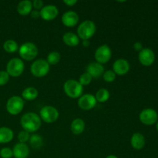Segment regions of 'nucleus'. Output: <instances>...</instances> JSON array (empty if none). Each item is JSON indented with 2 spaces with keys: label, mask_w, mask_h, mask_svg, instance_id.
<instances>
[{
  "label": "nucleus",
  "mask_w": 158,
  "mask_h": 158,
  "mask_svg": "<svg viewBox=\"0 0 158 158\" xmlns=\"http://www.w3.org/2000/svg\"><path fill=\"white\" fill-rule=\"evenodd\" d=\"M20 124L24 131L29 133H33L40 128L42 125V120L40 116L35 113H26L21 117Z\"/></svg>",
  "instance_id": "f257e3e1"
},
{
  "label": "nucleus",
  "mask_w": 158,
  "mask_h": 158,
  "mask_svg": "<svg viewBox=\"0 0 158 158\" xmlns=\"http://www.w3.org/2000/svg\"><path fill=\"white\" fill-rule=\"evenodd\" d=\"M63 89L66 95L70 98H79L83 92V86L76 80H69L65 82Z\"/></svg>",
  "instance_id": "f03ea898"
},
{
  "label": "nucleus",
  "mask_w": 158,
  "mask_h": 158,
  "mask_svg": "<svg viewBox=\"0 0 158 158\" xmlns=\"http://www.w3.org/2000/svg\"><path fill=\"white\" fill-rule=\"evenodd\" d=\"M96 32V25L91 20H86L80 23L77 29V34L79 38L83 40H89L92 38Z\"/></svg>",
  "instance_id": "7ed1b4c3"
},
{
  "label": "nucleus",
  "mask_w": 158,
  "mask_h": 158,
  "mask_svg": "<svg viewBox=\"0 0 158 158\" xmlns=\"http://www.w3.org/2000/svg\"><path fill=\"white\" fill-rule=\"evenodd\" d=\"M19 53L23 60L31 61L38 55V48L33 43L26 42L20 46L19 49Z\"/></svg>",
  "instance_id": "20e7f679"
},
{
  "label": "nucleus",
  "mask_w": 158,
  "mask_h": 158,
  "mask_svg": "<svg viewBox=\"0 0 158 158\" xmlns=\"http://www.w3.org/2000/svg\"><path fill=\"white\" fill-rule=\"evenodd\" d=\"M25 69V64L19 58H12L6 65V72L9 77H18L23 74Z\"/></svg>",
  "instance_id": "39448f33"
},
{
  "label": "nucleus",
  "mask_w": 158,
  "mask_h": 158,
  "mask_svg": "<svg viewBox=\"0 0 158 158\" xmlns=\"http://www.w3.org/2000/svg\"><path fill=\"white\" fill-rule=\"evenodd\" d=\"M30 71L34 77L41 78L47 75L49 72V64L46 60L40 59L32 63Z\"/></svg>",
  "instance_id": "423d86ee"
},
{
  "label": "nucleus",
  "mask_w": 158,
  "mask_h": 158,
  "mask_svg": "<svg viewBox=\"0 0 158 158\" xmlns=\"http://www.w3.org/2000/svg\"><path fill=\"white\" fill-rule=\"evenodd\" d=\"M24 100L19 96H13L8 100L6 103V110L11 115H17L24 107Z\"/></svg>",
  "instance_id": "0eeeda50"
},
{
  "label": "nucleus",
  "mask_w": 158,
  "mask_h": 158,
  "mask_svg": "<svg viewBox=\"0 0 158 158\" xmlns=\"http://www.w3.org/2000/svg\"><path fill=\"white\" fill-rule=\"evenodd\" d=\"M59 111L56 108L52 106H45L40 110V117L42 120L47 123H52L58 119Z\"/></svg>",
  "instance_id": "6e6552de"
},
{
  "label": "nucleus",
  "mask_w": 158,
  "mask_h": 158,
  "mask_svg": "<svg viewBox=\"0 0 158 158\" xmlns=\"http://www.w3.org/2000/svg\"><path fill=\"white\" fill-rule=\"evenodd\" d=\"M140 122L144 125L151 126L157 122L158 114L157 111L151 108H147L140 112L139 116Z\"/></svg>",
  "instance_id": "1a4fd4ad"
},
{
  "label": "nucleus",
  "mask_w": 158,
  "mask_h": 158,
  "mask_svg": "<svg viewBox=\"0 0 158 158\" xmlns=\"http://www.w3.org/2000/svg\"><path fill=\"white\" fill-rule=\"evenodd\" d=\"M95 59L97 63L100 64H104L110 61L112 56L111 49L107 45H102L97 48L95 52Z\"/></svg>",
  "instance_id": "9d476101"
},
{
  "label": "nucleus",
  "mask_w": 158,
  "mask_h": 158,
  "mask_svg": "<svg viewBox=\"0 0 158 158\" xmlns=\"http://www.w3.org/2000/svg\"><path fill=\"white\" fill-rule=\"evenodd\" d=\"M138 60L143 66H150L154 63L155 54L150 48H143V49L139 52Z\"/></svg>",
  "instance_id": "9b49d317"
},
{
  "label": "nucleus",
  "mask_w": 158,
  "mask_h": 158,
  "mask_svg": "<svg viewBox=\"0 0 158 158\" xmlns=\"http://www.w3.org/2000/svg\"><path fill=\"white\" fill-rule=\"evenodd\" d=\"M97 104V100L92 94H85L81 96L78 100V106L83 110H89Z\"/></svg>",
  "instance_id": "f8f14e48"
},
{
  "label": "nucleus",
  "mask_w": 158,
  "mask_h": 158,
  "mask_svg": "<svg viewBox=\"0 0 158 158\" xmlns=\"http://www.w3.org/2000/svg\"><path fill=\"white\" fill-rule=\"evenodd\" d=\"M40 17L45 21H52L56 18L59 10L54 5H46L40 10Z\"/></svg>",
  "instance_id": "ddd939ff"
},
{
  "label": "nucleus",
  "mask_w": 158,
  "mask_h": 158,
  "mask_svg": "<svg viewBox=\"0 0 158 158\" xmlns=\"http://www.w3.org/2000/svg\"><path fill=\"white\" fill-rule=\"evenodd\" d=\"M130 70L129 62L124 59H119L116 60L113 64V71L116 75L123 76L127 73Z\"/></svg>",
  "instance_id": "4468645a"
},
{
  "label": "nucleus",
  "mask_w": 158,
  "mask_h": 158,
  "mask_svg": "<svg viewBox=\"0 0 158 158\" xmlns=\"http://www.w3.org/2000/svg\"><path fill=\"white\" fill-rule=\"evenodd\" d=\"M80 17L74 11H67L62 16V23L66 27H73L78 23Z\"/></svg>",
  "instance_id": "2eb2a0df"
},
{
  "label": "nucleus",
  "mask_w": 158,
  "mask_h": 158,
  "mask_svg": "<svg viewBox=\"0 0 158 158\" xmlns=\"http://www.w3.org/2000/svg\"><path fill=\"white\" fill-rule=\"evenodd\" d=\"M86 73L92 77V78H99L104 73V68L103 65L97 62H94L88 64L86 66Z\"/></svg>",
  "instance_id": "dca6fc26"
},
{
  "label": "nucleus",
  "mask_w": 158,
  "mask_h": 158,
  "mask_svg": "<svg viewBox=\"0 0 158 158\" xmlns=\"http://www.w3.org/2000/svg\"><path fill=\"white\" fill-rule=\"evenodd\" d=\"M12 153L15 158H27L29 155V146L26 143H16L12 149Z\"/></svg>",
  "instance_id": "f3484780"
},
{
  "label": "nucleus",
  "mask_w": 158,
  "mask_h": 158,
  "mask_svg": "<svg viewBox=\"0 0 158 158\" xmlns=\"http://www.w3.org/2000/svg\"><path fill=\"white\" fill-rule=\"evenodd\" d=\"M131 146L135 150H141L145 146V137L140 133H135L131 140Z\"/></svg>",
  "instance_id": "a211bd4d"
},
{
  "label": "nucleus",
  "mask_w": 158,
  "mask_h": 158,
  "mask_svg": "<svg viewBox=\"0 0 158 158\" xmlns=\"http://www.w3.org/2000/svg\"><path fill=\"white\" fill-rule=\"evenodd\" d=\"M32 9V2L29 0L21 1L17 6V12L21 15H27L30 14Z\"/></svg>",
  "instance_id": "6ab92c4d"
},
{
  "label": "nucleus",
  "mask_w": 158,
  "mask_h": 158,
  "mask_svg": "<svg viewBox=\"0 0 158 158\" xmlns=\"http://www.w3.org/2000/svg\"><path fill=\"white\" fill-rule=\"evenodd\" d=\"M14 133L10 128L0 127V143H7L13 139Z\"/></svg>",
  "instance_id": "aec40b11"
},
{
  "label": "nucleus",
  "mask_w": 158,
  "mask_h": 158,
  "mask_svg": "<svg viewBox=\"0 0 158 158\" xmlns=\"http://www.w3.org/2000/svg\"><path fill=\"white\" fill-rule=\"evenodd\" d=\"M70 129L73 134H76V135L81 134L85 130V122L80 118L75 119L71 123Z\"/></svg>",
  "instance_id": "412c9836"
},
{
  "label": "nucleus",
  "mask_w": 158,
  "mask_h": 158,
  "mask_svg": "<svg viewBox=\"0 0 158 158\" xmlns=\"http://www.w3.org/2000/svg\"><path fill=\"white\" fill-rule=\"evenodd\" d=\"M63 43L69 46H77L80 43V38L73 32H66L63 36Z\"/></svg>",
  "instance_id": "4be33fe9"
},
{
  "label": "nucleus",
  "mask_w": 158,
  "mask_h": 158,
  "mask_svg": "<svg viewBox=\"0 0 158 158\" xmlns=\"http://www.w3.org/2000/svg\"><path fill=\"white\" fill-rule=\"evenodd\" d=\"M38 90L35 87L29 86V87L26 88L22 93V98L26 100H34L38 97Z\"/></svg>",
  "instance_id": "5701e85b"
},
{
  "label": "nucleus",
  "mask_w": 158,
  "mask_h": 158,
  "mask_svg": "<svg viewBox=\"0 0 158 158\" xmlns=\"http://www.w3.org/2000/svg\"><path fill=\"white\" fill-rule=\"evenodd\" d=\"M29 143L34 149H40L43 145V139L39 134H32L29 138Z\"/></svg>",
  "instance_id": "b1692460"
},
{
  "label": "nucleus",
  "mask_w": 158,
  "mask_h": 158,
  "mask_svg": "<svg viewBox=\"0 0 158 158\" xmlns=\"http://www.w3.org/2000/svg\"><path fill=\"white\" fill-rule=\"evenodd\" d=\"M3 49L5 51L9 53H13V52H17L19 50V46L16 42L15 40H6L3 44Z\"/></svg>",
  "instance_id": "393cba45"
},
{
  "label": "nucleus",
  "mask_w": 158,
  "mask_h": 158,
  "mask_svg": "<svg viewBox=\"0 0 158 158\" xmlns=\"http://www.w3.org/2000/svg\"><path fill=\"white\" fill-rule=\"evenodd\" d=\"M97 101L100 103H104L110 98V92L106 89H100L97 92L95 96Z\"/></svg>",
  "instance_id": "a878e982"
},
{
  "label": "nucleus",
  "mask_w": 158,
  "mask_h": 158,
  "mask_svg": "<svg viewBox=\"0 0 158 158\" xmlns=\"http://www.w3.org/2000/svg\"><path fill=\"white\" fill-rule=\"evenodd\" d=\"M61 60V55H60V52H51L50 53H49V55L47 56V59H46V61L48 62L49 65H56L59 63Z\"/></svg>",
  "instance_id": "bb28decb"
},
{
  "label": "nucleus",
  "mask_w": 158,
  "mask_h": 158,
  "mask_svg": "<svg viewBox=\"0 0 158 158\" xmlns=\"http://www.w3.org/2000/svg\"><path fill=\"white\" fill-rule=\"evenodd\" d=\"M93 78L90 75H89L88 73H83L81 76L80 77L79 79V83L82 85V86H86V85H89V83L92 81Z\"/></svg>",
  "instance_id": "cd10ccee"
},
{
  "label": "nucleus",
  "mask_w": 158,
  "mask_h": 158,
  "mask_svg": "<svg viewBox=\"0 0 158 158\" xmlns=\"http://www.w3.org/2000/svg\"><path fill=\"white\" fill-rule=\"evenodd\" d=\"M103 80L107 83H112L115 80L116 74L113 70H106L103 74Z\"/></svg>",
  "instance_id": "c85d7f7f"
},
{
  "label": "nucleus",
  "mask_w": 158,
  "mask_h": 158,
  "mask_svg": "<svg viewBox=\"0 0 158 158\" xmlns=\"http://www.w3.org/2000/svg\"><path fill=\"white\" fill-rule=\"evenodd\" d=\"M29 138H30V135H29V133L27 132L26 131H22L19 133L18 134V140L19 141V143H26V142L29 141Z\"/></svg>",
  "instance_id": "c756f323"
},
{
  "label": "nucleus",
  "mask_w": 158,
  "mask_h": 158,
  "mask_svg": "<svg viewBox=\"0 0 158 158\" xmlns=\"http://www.w3.org/2000/svg\"><path fill=\"white\" fill-rule=\"evenodd\" d=\"M0 157L2 158H12L13 157L12 150L9 148H3L0 150Z\"/></svg>",
  "instance_id": "7c9ffc66"
},
{
  "label": "nucleus",
  "mask_w": 158,
  "mask_h": 158,
  "mask_svg": "<svg viewBox=\"0 0 158 158\" xmlns=\"http://www.w3.org/2000/svg\"><path fill=\"white\" fill-rule=\"evenodd\" d=\"M9 75L6 71H0V86H4L9 82Z\"/></svg>",
  "instance_id": "2f4dec72"
},
{
  "label": "nucleus",
  "mask_w": 158,
  "mask_h": 158,
  "mask_svg": "<svg viewBox=\"0 0 158 158\" xmlns=\"http://www.w3.org/2000/svg\"><path fill=\"white\" fill-rule=\"evenodd\" d=\"M32 7L35 8V10L42 9V8L43 7V2L42 0H34L32 2Z\"/></svg>",
  "instance_id": "473e14b6"
},
{
  "label": "nucleus",
  "mask_w": 158,
  "mask_h": 158,
  "mask_svg": "<svg viewBox=\"0 0 158 158\" xmlns=\"http://www.w3.org/2000/svg\"><path fill=\"white\" fill-rule=\"evenodd\" d=\"M134 49H135L136 51H141L143 49V45H142L141 43L140 42H136L134 44Z\"/></svg>",
  "instance_id": "72a5a7b5"
},
{
  "label": "nucleus",
  "mask_w": 158,
  "mask_h": 158,
  "mask_svg": "<svg viewBox=\"0 0 158 158\" xmlns=\"http://www.w3.org/2000/svg\"><path fill=\"white\" fill-rule=\"evenodd\" d=\"M30 15L32 19H39L40 17V12L38 10H33L30 12Z\"/></svg>",
  "instance_id": "f704fd0d"
},
{
  "label": "nucleus",
  "mask_w": 158,
  "mask_h": 158,
  "mask_svg": "<svg viewBox=\"0 0 158 158\" xmlns=\"http://www.w3.org/2000/svg\"><path fill=\"white\" fill-rule=\"evenodd\" d=\"M63 3L68 6H73L74 5L77 4V0H64Z\"/></svg>",
  "instance_id": "c9c22d12"
},
{
  "label": "nucleus",
  "mask_w": 158,
  "mask_h": 158,
  "mask_svg": "<svg viewBox=\"0 0 158 158\" xmlns=\"http://www.w3.org/2000/svg\"><path fill=\"white\" fill-rule=\"evenodd\" d=\"M89 45H90V43H89V40H83V46L84 47H88V46H89Z\"/></svg>",
  "instance_id": "e433bc0d"
},
{
  "label": "nucleus",
  "mask_w": 158,
  "mask_h": 158,
  "mask_svg": "<svg viewBox=\"0 0 158 158\" xmlns=\"http://www.w3.org/2000/svg\"><path fill=\"white\" fill-rule=\"evenodd\" d=\"M106 158H118V157L115 155H109V156H107Z\"/></svg>",
  "instance_id": "4c0bfd02"
},
{
  "label": "nucleus",
  "mask_w": 158,
  "mask_h": 158,
  "mask_svg": "<svg viewBox=\"0 0 158 158\" xmlns=\"http://www.w3.org/2000/svg\"><path fill=\"white\" fill-rule=\"evenodd\" d=\"M156 128H157V131H158V121L157 122V124H156Z\"/></svg>",
  "instance_id": "58836bf2"
}]
</instances>
